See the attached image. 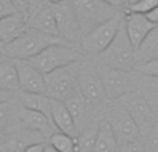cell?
I'll use <instances>...</instances> for the list:
<instances>
[{
    "mask_svg": "<svg viewBox=\"0 0 158 152\" xmlns=\"http://www.w3.org/2000/svg\"><path fill=\"white\" fill-rule=\"evenodd\" d=\"M27 25L28 28H33V29H38L40 32L58 36L54 6L52 3H46L39 8H36L35 11L29 13L27 15Z\"/></svg>",
    "mask_w": 158,
    "mask_h": 152,
    "instance_id": "9a60e30c",
    "label": "cell"
},
{
    "mask_svg": "<svg viewBox=\"0 0 158 152\" xmlns=\"http://www.w3.org/2000/svg\"><path fill=\"white\" fill-rule=\"evenodd\" d=\"M52 120L58 131L69 134L72 137L78 136V129L77 125H75V120L64 101L52 98Z\"/></svg>",
    "mask_w": 158,
    "mask_h": 152,
    "instance_id": "e0dca14e",
    "label": "cell"
},
{
    "mask_svg": "<svg viewBox=\"0 0 158 152\" xmlns=\"http://www.w3.org/2000/svg\"><path fill=\"white\" fill-rule=\"evenodd\" d=\"M77 10L82 35H87L98 25L115 17L122 8H117L104 0H72Z\"/></svg>",
    "mask_w": 158,
    "mask_h": 152,
    "instance_id": "3957f363",
    "label": "cell"
},
{
    "mask_svg": "<svg viewBox=\"0 0 158 152\" xmlns=\"http://www.w3.org/2000/svg\"><path fill=\"white\" fill-rule=\"evenodd\" d=\"M123 14H125V29L128 33L129 39H131L132 44L135 49H139V46L143 43L147 35L154 29L156 24L150 21L146 15L143 14L131 13L126 8H123Z\"/></svg>",
    "mask_w": 158,
    "mask_h": 152,
    "instance_id": "5bb4252c",
    "label": "cell"
},
{
    "mask_svg": "<svg viewBox=\"0 0 158 152\" xmlns=\"http://www.w3.org/2000/svg\"><path fill=\"white\" fill-rule=\"evenodd\" d=\"M110 123L112 126L115 136L118 138V142L121 145L128 144V142L139 141L142 138V130L135 122V119L129 115L123 106L118 104L114 108V111L110 115Z\"/></svg>",
    "mask_w": 158,
    "mask_h": 152,
    "instance_id": "30bf717a",
    "label": "cell"
},
{
    "mask_svg": "<svg viewBox=\"0 0 158 152\" xmlns=\"http://www.w3.org/2000/svg\"><path fill=\"white\" fill-rule=\"evenodd\" d=\"M98 76L101 79L104 91L110 101H118L121 97L132 91L133 86V79L129 71H122V69L111 68L98 64Z\"/></svg>",
    "mask_w": 158,
    "mask_h": 152,
    "instance_id": "ba28073f",
    "label": "cell"
},
{
    "mask_svg": "<svg viewBox=\"0 0 158 152\" xmlns=\"http://www.w3.org/2000/svg\"><path fill=\"white\" fill-rule=\"evenodd\" d=\"M98 64L111 68L122 69V71H132L136 66V49L133 47L131 39L125 29V19L118 30L117 36L111 42L108 47L97 55Z\"/></svg>",
    "mask_w": 158,
    "mask_h": 152,
    "instance_id": "7a4b0ae2",
    "label": "cell"
},
{
    "mask_svg": "<svg viewBox=\"0 0 158 152\" xmlns=\"http://www.w3.org/2000/svg\"><path fill=\"white\" fill-rule=\"evenodd\" d=\"M44 145L40 142H35V144H29L24 150V152H44Z\"/></svg>",
    "mask_w": 158,
    "mask_h": 152,
    "instance_id": "d6a6232c",
    "label": "cell"
},
{
    "mask_svg": "<svg viewBox=\"0 0 158 152\" xmlns=\"http://www.w3.org/2000/svg\"><path fill=\"white\" fill-rule=\"evenodd\" d=\"M17 11L18 10L11 0H0V19L10 15V14L17 13Z\"/></svg>",
    "mask_w": 158,
    "mask_h": 152,
    "instance_id": "f1b7e54d",
    "label": "cell"
},
{
    "mask_svg": "<svg viewBox=\"0 0 158 152\" xmlns=\"http://www.w3.org/2000/svg\"><path fill=\"white\" fill-rule=\"evenodd\" d=\"M64 102H65L68 111L71 112L72 118H74V120H75V125H77V129L79 131V127H81V126H83L85 122H86L87 108H89L90 105L87 104V101L85 100L83 95L81 94L79 89L74 93V94L69 95V97L67 98Z\"/></svg>",
    "mask_w": 158,
    "mask_h": 152,
    "instance_id": "44dd1931",
    "label": "cell"
},
{
    "mask_svg": "<svg viewBox=\"0 0 158 152\" xmlns=\"http://www.w3.org/2000/svg\"><path fill=\"white\" fill-rule=\"evenodd\" d=\"M46 3H49V0H31L29 8H28V11H27V15H28L29 13H32V11H35L36 8H39L40 6L46 4Z\"/></svg>",
    "mask_w": 158,
    "mask_h": 152,
    "instance_id": "1f68e13d",
    "label": "cell"
},
{
    "mask_svg": "<svg viewBox=\"0 0 158 152\" xmlns=\"http://www.w3.org/2000/svg\"><path fill=\"white\" fill-rule=\"evenodd\" d=\"M104 2H107L108 4L114 6L117 8H123L126 6V0H104Z\"/></svg>",
    "mask_w": 158,
    "mask_h": 152,
    "instance_id": "d590c367",
    "label": "cell"
},
{
    "mask_svg": "<svg viewBox=\"0 0 158 152\" xmlns=\"http://www.w3.org/2000/svg\"><path fill=\"white\" fill-rule=\"evenodd\" d=\"M156 58H158V25L154 26L136 50V65Z\"/></svg>",
    "mask_w": 158,
    "mask_h": 152,
    "instance_id": "7402d4cb",
    "label": "cell"
},
{
    "mask_svg": "<svg viewBox=\"0 0 158 152\" xmlns=\"http://www.w3.org/2000/svg\"><path fill=\"white\" fill-rule=\"evenodd\" d=\"M18 109L19 106H17L13 100H8L7 102L0 105V133L10 127L14 120H17Z\"/></svg>",
    "mask_w": 158,
    "mask_h": 152,
    "instance_id": "cb8c5ba5",
    "label": "cell"
},
{
    "mask_svg": "<svg viewBox=\"0 0 158 152\" xmlns=\"http://www.w3.org/2000/svg\"><path fill=\"white\" fill-rule=\"evenodd\" d=\"M27 28V14L21 11H17V13L2 18L0 19V43H11Z\"/></svg>",
    "mask_w": 158,
    "mask_h": 152,
    "instance_id": "2e32d148",
    "label": "cell"
},
{
    "mask_svg": "<svg viewBox=\"0 0 158 152\" xmlns=\"http://www.w3.org/2000/svg\"><path fill=\"white\" fill-rule=\"evenodd\" d=\"M123 19H125V14H123V10H121L115 17L85 35L81 42L82 53L87 55H94V57L100 55L114 40L118 30L122 26Z\"/></svg>",
    "mask_w": 158,
    "mask_h": 152,
    "instance_id": "5b68a950",
    "label": "cell"
},
{
    "mask_svg": "<svg viewBox=\"0 0 158 152\" xmlns=\"http://www.w3.org/2000/svg\"><path fill=\"white\" fill-rule=\"evenodd\" d=\"M17 101L22 108L40 112V114L46 115L49 119H52V98L47 94L18 91L17 93Z\"/></svg>",
    "mask_w": 158,
    "mask_h": 152,
    "instance_id": "ac0fdd59",
    "label": "cell"
},
{
    "mask_svg": "<svg viewBox=\"0 0 158 152\" xmlns=\"http://www.w3.org/2000/svg\"><path fill=\"white\" fill-rule=\"evenodd\" d=\"M78 89L90 106H98L104 101V98H107L97 69L93 71V69H86L81 66Z\"/></svg>",
    "mask_w": 158,
    "mask_h": 152,
    "instance_id": "7c38bea8",
    "label": "cell"
},
{
    "mask_svg": "<svg viewBox=\"0 0 158 152\" xmlns=\"http://www.w3.org/2000/svg\"><path fill=\"white\" fill-rule=\"evenodd\" d=\"M118 104L129 112L142 131H150L154 127V115L151 105L139 91H129L118 100Z\"/></svg>",
    "mask_w": 158,
    "mask_h": 152,
    "instance_id": "9c48e42d",
    "label": "cell"
},
{
    "mask_svg": "<svg viewBox=\"0 0 158 152\" xmlns=\"http://www.w3.org/2000/svg\"><path fill=\"white\" fill-rule=\"evenodd\" d=\"M61 2H65V0H49V3H52L53 6H54V4H58V3H61Z\"/></svg>",
    "mask_w": 158,
    "mask_h": 152,
    "instance_id": "ab89813d",
    "label": "cell"
},
{
    "mask_svg": "<svg viewBox=\"0 0 158 152\" xmlns=\"http://www.w3.org/2000/svg\"><path fill=\"white\" fill-rule=\"evenodd\" d=\"M50 145L58 152H79L78 137H72L69 134L57 131L50 137Z\"/></svg>",
    "mask_w": 158,
    "mask_h": 152,
    "instance_id": "603a6c76",
    "label": "cell"
},
{
    "mask_svg": "<svg viewBox=\"0 0 158 152\" xmlns=\"http://www.w3.org/2000/svg\"><path fill=\"white\" fill-rule=\"evenodd\" d=\"M0 90L8 93L19 91L18 74L14 60L3 55L0 58Z\"/></svg>",
    "mask_w": 158,
    "mask_h": 152,
    "instance_id": "ffe728a7",
    "label": "cell"
},
{
    "mask_svg": "<svg viewBox=\"0 0 158 152\" xmlns=\"http://www.w3.org/2000/svg\"><path fill=\"white\" fill-rule=\"evenodd\" d=\"M135 71L143 76H147V78L158 79V58L146 61V62H143V64H137V65L135 66Z\"/></svg>",
    "mask_w": 158,
    "mask_h": 152,
    "instance_id": "484cf974",
    "label": "cell"
},
{
    "mask_svg": "<svg viewBox=\"0 0 158 152\" xmlns=\"http://www.w3.org/2000/svg\"><path fill=\"white\" fill-rule=\"evenodd\" d=\"M18 74L19 91L46 94V75L29 60H14Z\"/></svg>",
    "mask_w": 158,
    "mask_h": 152,
    "instance_id": "8fae6325",
    "label": "cell"
},
{
    "mask_svg": "<svg viewBox=\"0 0 158 152\" xmlns=\"http://www.w3.org/2000/svg\"><path fill=\"white\" fill-rule=\"evenodd\" d=\"M121 150L118 138L115 136L110 120H103L97 127V136L94 141V152H118Z\"/></svg>",
    "mask_w": 158,
    "mask_h": 152,
    "instance_id": "d6986e66",
    "label": "cell"
},
{
    "mask_svg": "<svg viewBox=\"0 0 158 152\" xmlns=\"http://www.w3.org/2000/svg\"><path fill=\"white\" fill-rule=\"evenodd\" d=\"M79 74H81V61L47 74L46 94L53 100L65 101L78 90Z\"/></svg>",
    "mask_w": 158,
    "mask_h": 152,
    "instance_id": "8992f818",
    "label": "cell"
},
{
    "mask_svg": "<svg viewBox=\"0 0 158 152\" xmlns=\"http://www.w3.org/2000/svg\"><path fill=\"white\" fill-rule=\"evenodd\" d=\"M4 46L6 44H3V43H0V58L4 55Z\"/></svg>",
    "mask_w": 158,
    "mask_h": 152,
    "instance_id": "74e56055",
    "label": "cell"
},
{
    "mask_svg": "<svg viewBox=\"0 0 158 152\" xmlns=\"http://www.w3.org/2000/svg\"><path fill=\"white\" fill-rule=\"evenodd\" d=\"M157 6H158V0H140V2L135 3V4H132V6H128V7H125V8L128 11H131V13L146 15V14H148L151 10H154Z\"/></svg>",
    "mask_w": 158,
    "mask_h": 152,
    "instance_id": "4316f807",
    "label": "cell"
},
{
    "mask_svg": "<svg viewBox=\"0 0 158 152\" xmlns=\"http://www.w3.org/2000/svg\"><path fill=\"white\" fill-rule=\"evenodd\" d=\"M81 49H77L74 44L57 43L44 49L42 53L31 58V62L36 65L44 75L56 69L68 66L81 60Z\"/></svg>",
    "mask_w": 158,
    "mask_h": 152,
    "instance_id": "277c9868",
    "label": "cell"
},
{
    "mask_svg": "<svg viewBox=\"0 0 158 152\" xmlns=\"http://www.w3.org/2000/svg\"><path fill=\"white\" fill-rule=\"evenodd\" d=\"M14 3V6L17 7V10L21 11V13H25L27 14L28 8H29V3L31 0H11Z\"/></svg>",
    "mask_w": 158,
    "mask_h": 152,
    "instance_id": "4dcf8cb0",
    "label": "cell"
},
{
    "mask_svg": "<svg viewBox=\"0 0 158 152\" xmlns=\"http://www.w3.org/2000/svg\"><path fill=\"white\" fill-rule=\"evenodd\" d=\"M144 147L146 152H158V126H154L150 131H147Z\"/></svg>",
    "mask_w": 158,
    "mask_h": 152,
    "instance_id": "83f0119b",
    "label": "cell"
},
{
    "mask_svg": "<svg viewBox=\"0 0 158 152\" xmlns=\"http://www.w3.org/2000/svg\"><path fill=\"white\" fill-rule=\"evenodd\" d=\"M13 97V93H8V91H4V90H0V105L4 102H7L8 100H11Z\"/></svg>",
    "mask_w": 158,
    "mask_h": 152,
    "instance_id": "e575fe53",
    "label": "cell"
},
{
    "mask_svg": "<svg viewBox=\"0 0 158 152\" xmlns=\"http://www.w3.org/2000/svg\"><path fill=\"white\" fill-rule=\"evenodd\" d=\"M44 152H58L57 150H54V148L52 147V145H49V147L44 148Z\"/></svg>",
    "mask_w": 158,
    "mask_h": 152,
    "instance_id": "8d00e7d4",
    "label": "cell"
},
{
    "mask_svg": "<svg viewBox=\"0 0 158 152\" xmlns=\"http://www.w3.org/2000/svg\"><path fill=\"white\" fill-rule=\"evenodd\" d=\"M137 2H140V0H126V6H125V7H128V6L135 4V3H137Z\"/></svg>",
    "mask_w": 158,
    "mask_h": 152,
    "instance_id": "f35d334b",
    "label": "cell"
},
{
    "mask_svg": "<svg viewBox=\"0 0 158 152\" xmlns=\"http://www.w3.org/2000/svg\"><path fill=\"white\" fill-rule=\"evenodd\" d=\"M92 152H94V151H92Z\"/></svg>",
    "mask_w": 158,
    "mask_h": 152,
    "instance_id": "60d3db41",
    "label": "cell"
},
{
    "mask_svg": "<svg viewBox=\"0 0 158 152\" xmlns=\"http://www.w3.org/2000/svg\"><path fill=\"white\" fill-rule=\"evenodd\" d=\"M147 78V76H146ZM143 95L144 98L148 101L151 106L158 105V79L156 78H150L148 82L143 83Z\"/></svg>",
    "mask_w": 158,
    "mask_h": 152,
    "instance_id": "d4e9b609",
    "label": "cell"
},
{
    "mask_svg": "<svg viewBox=\"0 0 158 152\" xmlns=\"http://www.w3.org/2000/svg\"><path fill=\"white\" fill-rule=\"evenodd\" d=\"M146 17H147V18L153 22V24L158 25V6L154 8V10H151L148 14H146Z\"/></svg>",
    "mask_w": 158,
    "mask_h": 152,
    "instance_id": "836d02e7",
    "label": "cell"
},
{
    "mask_svg": "<svg viewBox=\"0 0 158 152\" xmlns=\"http://www.w3.org/2000/svg\"><path fill=\"white\" fill-rule=\"evenodd\" d=\"M18 123L25 130L39 133L44 137H52L56 131H58L52 119H49L46 115L22 106H19L18 109Z\"/></svg>",
    "mask_w": 158,
    "mask_h": 152,
    "instance_id": "4fadbf2b",
    "label": "cell"
},
{
    "mask_svg": "<svg viewBox=\"0 0 158 152\" xmlns=\"http://www.w3.org/2000/svg\"><path fill=\"white\" fill-rule=\"evenodd\" d=\"M121 152H146V147L143 141H133L128 142V144L121 145Z\"/></svg>",
    "mask_w": 158,
    "mask_h": 152,
    "instance_id": "f546056e",
    "label": "cell"
},
{
    "mask_svg": "<svg viewBox=\"0 0 158 152\" xmlns=\"http://www.w3.org/2000/svg\"><path fill=\"white\" fill-rule=\"evenodd\" d=\"M57 43H65V42L60 36H53L33 28H27L17 39L6 44L4 55L11 60H31L44 49Z\"/></svg>",
    "mask_w": 158,
    "mask_h": 152,
    "instance_id": "6da1fadb",
    "label": "cell"
},
{
    "mask_svg": "<svg viewBox=\"0 0 158 152\" xmlns=\"http://www.w3.org/2000/svg\"><path fill=\"white\" fill-rule=\"evenodd\" d=\"M54 14L56 21H57L58 36L65 43L74 44V46L81 44L83 35H82L74 2L65 0V2H61L58 4H54Z\"/></svg>",
    "mask_w": 158,
    "mask_h": 152,
    "instance_id": "52a82bcc",
    "label": "cell"
}]
</instances>
